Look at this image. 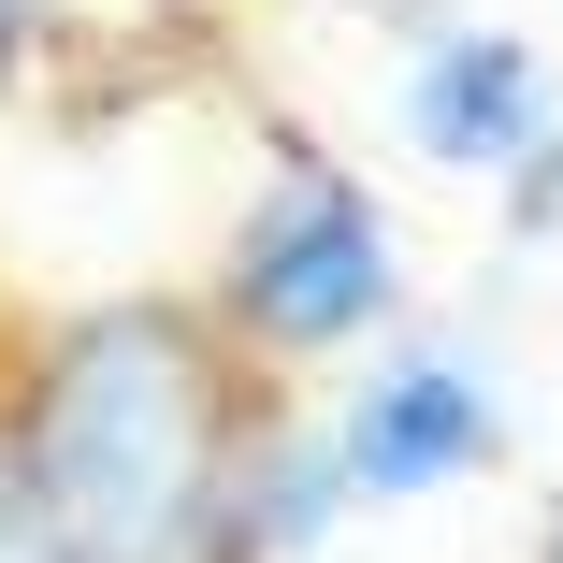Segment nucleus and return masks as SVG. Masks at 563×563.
Masks as SVG:
<instances>
[{
    "mask_svg": "<svg viewBox=\"0 0 563 563\" xmlns=\"http://www.w3.org/2000/svg\"><path fill=\"white\" fill-rule=\"evenodd\" d=\"M232 463V376L188 303H87L15 405L44 563H217Z\"/></svg>",
    "mask_w": 563,
    "mask_h": 563,
    "instance_id": "nucleus-1",
    "label": "nucleus"
},
{
    "mask_svg": "<svg viewBox=\"0 0 563 563\" xmlns=\"http://www.w3.org/2000/svg\"><path fill=\"white\" fill-rule=\"evenodd\" d=\"M390 303H405L390 232H376V202L332 174V159H289L261 188V217L232 232V275H217V318H232L246 347H275V362L347 347V332H376Z\"/></svg>",
    "mask_w": 563,
    "mask_h": 563,
    "instance_id": "nucleus-2",
    "label": "nucleus"
},
{
    "mask_svg": "<svg viewBox=\"0 0 563 563\" xmlns=\"http://www.w3.org/2000/svg\"><path fill=\"white\" fill-rule=\"evenodd\" d=\"M506 448V405L477 362H448V347H405L347 419H332V477H347V506H419L448 477H477Z\"/></svg>",
    "mask_w": 563,
    "mask_h": 563,
    "instance_id": "nucleus-3",
    "label": "nucleus"
},
{
    "mask_svg": "<svg viewBox=\"0 0 563 563\" xmlns=\"http://www.w3.org/2000/svg\"><path fill=\"white\" fill-rule=\"evenodd\" d=\"M405 131H419V159H448V174H520V159L563 131V117H549V58L506 44V30H433L419 73H405Z\"/></svg>",
    "mask_w": 563,
    "mask_h": 563,
    "instance_id": "nucleus-4",
    "label": "nucleus"
},
{
    "mask_svg": "<svg viewBox=\"0 0 563 563\" xmlns=\"http://www.w3.org/2000/svg\"><path fill=\"white\" fill-rule=\"evenodd\" d=\"M506 217H520V232H563V131L520 159V202H506Z\"/></svg>",
    "mask_w": 563,
    "mask_h": 563,
    "instance_id": "nucleus-5",
    "label": "nucleus"
},
{
    "mask_svg": "<svg viewBox=\"0 0 563 563\" xmlns=\"http://www.w3.org/2000/svg\"><path fill=\"white\" fill-rule=\"evenodd\" d=\"M15 44H30V0H0V73H15Z\"/></svg>",
    "mask_w": 563,
    "mask_h": 563,
    "instance_id": "nucleus-6",
    "label": "nucleus"
},
{
    "mask_svg": "<svg viewBox=\"0 0 563 563\" xmlns=\"http://www.w3.org/2000/svg\"><path fill=\"white\" fill-rule=\"evenodd\" d=\"M549 563H563V549H549Z\"/></svg>",
    "mask_w": 563,
    "mask_h": 563,
    "instance_id": "nucleus-7",
    "label": "nucleus"
}]
</instances>
